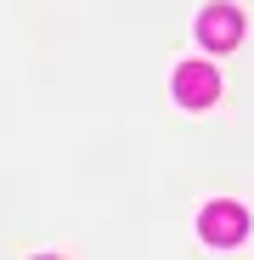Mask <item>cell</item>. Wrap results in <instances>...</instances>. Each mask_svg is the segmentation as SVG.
<instances>
[{"mask_svg": "<svg viewBox=\"0 0 254 260\" xmlns=\"http://www.w3.org/2000/svg\"><path fill=\"white\" fill-rule=\"evenodd\" d=\"M198 232H203V243L232 249V243H243V238H248V209H243V204H232V198H221V204H209V209L198 215Z\"/></svg>", "mask_w": 254, "mask_h": 260, "instance_id": "cell-1", "label": "cell"}, {"mask_svg": "<svg viewBox=\"0 0 254 260\" xmlns=\"http://www.w3.org/2000/svg\"><path fill=\"white\" fill-rule=\"evenodd\" d=\"M198 40H203L209 51H232L237 40H243V12L226 6V0L203 6V12H198Z\"/></svg>", "mask_w": 254, "mask_h": 260, "instance_id": "cell-2", "label": "cell"}, {"mask_svg": "<svg viewBox=\"0 0 254 260\" xmlns=\"http://www.w3.org/2000/svg\"><path fill=\"white\" fill-rule=\"evenodd\" d=\"M215 96H221L215 62H181V68H175V102H181V108H209Z\"/></svg>", "mask_w": 254, "mask_h": 260, "instance_id": "cell-3", "label": "cell"}]
</instances>
